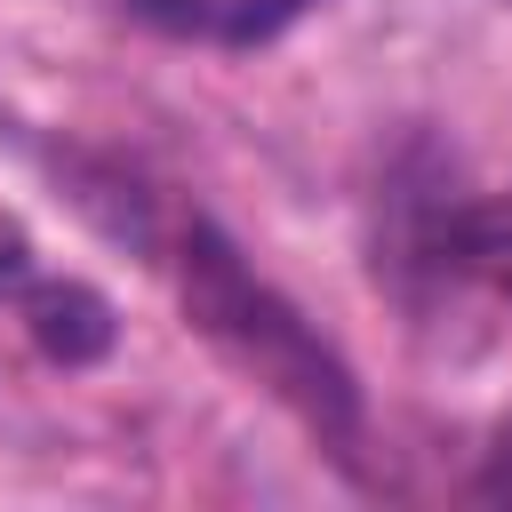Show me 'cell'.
I'll list each match as a JSON object with an SVG mask.
<instances>
[{
    "mask_svg": "<svg viewBox=\"0 0 512 512\" xmlns=\"http://www.w3.org/2000/svg\"><path fill=\"white\" fill-rule=\"evenodd\" d=\"M152 32L192 40V48H256L272 32H288L312 0H128Z\"/></svg>",
    "mask_w": 512,
    "mask_h": 512,
    "instance_id": "obj_2",
    "label": "cell"
},
{
    "mask_svg": "<svg viewBox=\"0 0 512 512\" xmlns=\"http://www.w3.org/2000/svg\"><path fill=\"white\" fill-rule=\"evenodd\" d=\"M16 272H24V240L0 224V280H16Z\"/></svg>",
    "mask_w": 512,
    "mask_h": 512,
    "instance_id": "obj_4",
    "label": "cell"
},
{
    "mask_svg": "<svg viewBox=\"0 0 512 512\" xmlns=\"http://www.w3.org/2000/svg\"><path fill=\"white\" fill-rule=\"evenodd\" d=\"M176 288H184L192 328H200L232 368H248L264 392H280L312 432L352 440L360 392H352L344 360H336V352L304 328V312H296L272 280H256V272L240 264V248H232L216 224H200V216L176 232Z\"/></svg>",
    "mask_w": 512,
    "mask_h": 512,
    "instance_id": "obj_1",
    "label": "cell"
},
{
    "mask_svg": "<svg viewBox=\"0 0 512 512\" xmlns=\"http://www.w3.org/2000/svg\"><path fill=\"white\" fill-rule=\"evenodd\" d=\"M480 496H496V504H512V424L496 432V448H488V472H480Z\"/></svg>",
    "mask_w": 512,
    "mask_h": 512,
    "instance_id": "obj_3",
    "label": "cell"
}]
</instances>
